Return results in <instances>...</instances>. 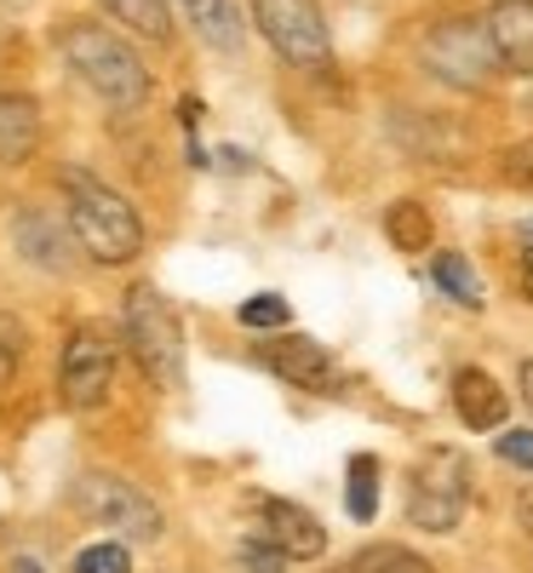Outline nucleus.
I'll list each match as a JSON object with an SVG mask.
<instances>
[{"label":"nucleus","mask_w":533,"mask_h":573,"mask_svg":"<svg viewBox=\"0 0 533 573\" xmlns=\"http://www.w3.org/2000/svg\"><path fill=\"white\" fill-rule=\"evenodd\" d=\"M18 356H23V339H18V321H12V316H0V390L12 385V374H18Z\"/></svg>","instance_id":"nucleus-23"},{"label":"nucleus","mask_w":533,"mask_h":573,"mask_svg":"<svg viewBox=\"0 0 533 573\" xmlns=\"http://www.w3.org/2000/svg\"><path fill=\"white\" fill-rule=\"evenodd\" d=\"M345 504H350L356 522H373L379 516V459L373 453H356L350 459V493H345Z\"/></svg>","instance_id":"nucleus-19"},{"label":"nucleus","mask_w":533,"mask_h":573,"mask_svg":"<svg viewBox=\"0 0 533 573\" xmlns=\"http://www.w3.org/2000/svg\"><path fill=\"white\" fill-rule=\"evenodd\" d=\"M287 556L270 545V539H247V573H281Z\"/></svg>","instance_id":"nucleus-26"},{"label":"nucleus","mask_w":533,"mask_h":573,"mask_svg":"<svg viewBox=\"0 0 533 573\" xmlns=\"http://www.w3.org/2000/svg\"><path fill=\"white\" fill-rule=\"evenodd\" d=\"M464 504H471V470L453 448H430L413 464V482H408V522L424 533H453Z\"/></svg>","instance_id":"nucleus-4"},{"label":"nucleus","mask_w":533,"mask_h":573,"mask_svg":"<svg viewBox=\"0 0 533 573\" xmlns=\"http://www.w3.org/2000/svg\"><path fill=\"white\" fill-rule=\"evenodd\" d=\"M522 242H527V247H533V224H527V229H522Z\"/></svg>","instance_id":"nucleus-31"},{"label":"nucleus","mask_w":533,"mask_h":573,"mask_svg":"<svg viewBox=\"0 0 533 573\" xmlns=\"http://www.w3.org/2000/svg\"><path fill=\"white\" fill-rule=\"evenodd\" d=\"M41 144V104L23 92H0V161L18 166Z\"/></svg>","instance_id":"nucleus-13"},{"label":"nucleus","mask_w":533,"mask_h":573,"mask_svg":"<svg viewBox=\"0 0 533 573\" xmlns=\"http://www.w3.org/2000/svg\"><path fill=\"white\" fill-rule=\"evenodd\" d=\"M332 573H437L424 556L402 551V545H368V551H356L350 562H339Z\"/></svg>","instance_id":"nucleus-17"},{"label":"nucleus","mask_w":533,"mask_h":573,"mask_svg":"<svg viewBox=\"0 0 533 573\" xmlns=\"http://www.w3.org/2000/svg\"><path fill=\"white\" fill-rule=\"evenodd\" d=\"M453 408L471 430H499L505 413H511V401H505V390H499L493 374H482V367H459L453 374Z\"/></svg>","instance_id":"nucleus-11"},{"label":"nucleus","mask_w":533,"mask_h":573,"mask_svg":"<svg viewBox=\"0 0 533 573\" xmlns=\"http://www.w3.org/2000/svg\"><path fill=\"white\" fill-rule=\"evenodd\" d=\"M430 276H437V287L448 298H459L464 310H482V282H476V269L464 264L459 253H437V264H430Z\"/></svg>","instance_id":"nucleus-18"},{"label":"nucleus","mask_w":533,"mask_h":573,"mask_svg":"<svg viewBox=\"0 0 533 573\" xmlns=\"http://www.w3.org/2000/svg\"><path fill=\"white\" fill-rule=\"evenodd\" d=\"M63 58H70V70L104 98L110 110H139L150 98L144 58L132 52L115 29H104V23H75L70 35H63Z\"/></svg>","instance_id":"nucleus-2"},{"label":"nucleus","mask_w":533,"mask_h":573,"mask_svg":"<svg viewBox=\"0 0 533 573\" xmlns=\"http://www.w3.org/2000/svg\"><path fill=\"white\" fill-rule=\"evenodd\" d=\"M258 522H264V539H270L287 562H316L327 551L321 516H310L305 504H293V499H264L258 504Z\"/></svg>","instance_id":"nucleus-9"},{"label":"nucleus","mask_w":533,"mask_h":573,"mask_svg":"<svg viewBox=\"0 0 533 573\" xmlns=\"http://www.w3.org/2000/svg\"><path fill=\"white\" fill-rule=\"evenodd\" d=\"M522 293H527V305H533V247L522 253Z\"/></svg>","instance_id":"nucleus-27"},{"label":"nucleus","mask_w":533,"mask_h":573,"mask_svg":"<svg viewBox=\"0 0 533 573\" xmlns=\"http://www.w3.org/2000/svg\"><path fill=\"white\" fill-rule=\"evenodd\" d=\"M264 361H270V374H281L298 390H327L332 385V356L316 339H270L264 345Z\"/></svg>","instance_id":"nucleus-12"},{"label":"nucleus","mask_w":533,"mask_h":573,"mask_svg":"<svg viewBox=\"0 0 533 573\" xmlns=\"http://www.w3.org/2000/svg\"><path fill=\"white\" fill-rule=\"evenodd\" d=\"M482 29H488V41H493L505 70L533 75V0H499L482 18Z\"/></svg>","instance_id":"nucleus-10"},{"label":"nucleus","mask_w":533,"mask_h":573,"mask_svg":"<svg viewBox=\"0 0 533 573\" xmlns=\"http://www.w3.org/2000/svg\"><path fill=\"white\" fill-rule=\"evenodd\" d=\"M522 401H527V413H533V361H522Z\"/></svg>","instance_id":"nucleus-28"},{"label":"nucleus","mask_w":533,"mask_h":573,"mask_svg":"<svg viewBox=\"0 0 533 573\" xmlns=\"http://www.w3.org/2000/svg\"><path fill=\"white\" fill-rule=\"evenodd\" d=\"M75 499L92 522H104L126 539H161V511L150 504L144 488H132L126 477H110V470H86L75 482Z\"/></svg>","instance_id":"nucleus-6"},{"label":"nucleus","mask_w":533,"mask_h":573,"mask_svg":"<svg viewBox=\"0 0 533 573\" xmlns=\"http://www.w3.org/2000/svg\"><path fill=\"white\" fill-rule=\"evenodd\" d=\"M424 70L448 86H488L499 70V52L482 23H442L424 35Z\"/></svg>","instance_id":"nucleus-7"},{"label":"nucleus","mask_w":533,"mask_h":573,"mask_svg":"<svg viewBox=\"0 0 533 573\" xmlns=\"http://www.w3.org/2000/svg\"><path fill=\"white\" fill-rule=\"evenodd\" d=\"M63 195H70V235L98 264H132L144 253V218L126 195L86 173H63Z\"/></svg>","instance_id":"nucleus-1"},{"label":"nucleus","mask_w":533,"mask_h":573,"mask_svg":"<svg viewBox=\"0 0 533 573\" xmlns=\"http://www.w3.org/2000/svg\"><path fill=\"white\" fill-rule=\"evenodd\" d=\"M178 12L213 52H242V12L229 0H178Z\"/></svg>","instance_id":"nucleus-14"},{"label":"nucleus","mask_w":533,"mask_h":573,"mask_svg":"<svg viewBox=\"0 0 533 573\" xmlns=\"http://www.w3.org/2000/svg\"><path fill=\"white\" fill-rule=\"evenodd\" d=\"M253 18L258 35H270V47L298 70H321L332 58V35L316 0H253Z\"/></svg>","instance_id":"nucleus-5"},{"label":"nucleus","mask_w":533,"mask_h":573,"mask_svg":"<svg viewBox=\"0 0 533 573\" xmlns=\"http://www.w3.org/2000/svg\"><path fill=\"white\" fill-rule=\"evenodd\" d=\"M18 253H23L29 264H47V269H70V264H75L63 224H52V218H41V213H23V218H18Z\"/></svg>","instance_id":"nucleus-15"},{"label":"nucleus","mask_w":533,"mask_h":573,"mask_svg":"<svg viewBox=\"0 0 533 573\" xmlns=\"http://www.w3.org/2000/svg\"><path fill=\"white\" fill-rule=\"evenodd\" d=\"M75 573H132V556H126V545H86L81 556H75Z\"/></svg>","instance_id":"nucleus-22"},{"label":"nucleus","mask_w":533,"mask_h":573,"mask_svg":"<svg viewBox=\"0 0 533 573\" xmlns=\"http://www.w3.org/2000/svg\"><path fill=\"white\" fill-rule=\"evenodd\" d=\"M12 573H47V567H41L35 556H18V562H12Z\"/></svg>","instance_id":"nucleus-29"},{"label":"nucleus","mask_w":533,"mask_h":573,"mask_svg":"<svg viewBox=\"0 0 533 573\" xmlns=\"http://www.w3.org/2000/svg\"><path fill=\"white\" fill-rule=\"evenodd\" d=\"M293 321V305L281 293H253L242 305V327H287Z\"/></svg>","instance_id":"nucleus-21"},{"label":"nucleus","mask_w":533,"mask_h":573,"mask_svg":"<svg viewBox=\"0 0 533 573\" xmlns=\"http://www.w3.org/2000/svg\"><path fill=\"white\" fill-rule=\"evenodd\" d=\"M385 229H390V242L402 253H424L430 247V213L419 207V201H396V207L385 213Z\"/></svg>","instance_id":"nucleus-20"},{"label":"nucleus","mask_w":533,"mask_h":573,"mask_svg":"<svg viewBox=\"0 0 533 573\" xmlns=\"http://www.w3.org/2000/svg\"><path fill=\"white\" fill-rule=\"evenodd\" d=\"M121 327H126V345H132L144 374L161 390H178L184 385V327H178L173 305H166L155 287H132L126 305H121Z\"/></svg>","instance_id":"nucleus-3"},{"label":"nucleus","mask_w":533,"mask_h":573,"mask_svg":"<svg viewBox=\"0 0 533 573\" xmlns=\"http://www.w3.org/2000/svg\"><path fill=\"white\" fill-rule=\"evenodd\" d=\"M115 379V345L104 327H75L70 345H63V367H58V385L70 408H98L110 396Z\"/></svg>","instance_id":"nucleus-8"},{"label":"nucleus","mask_w":533,"mask_h":573,"mask_svg":"<svg viewBox=\"0 0 533 573\" xmlns=\"http://www.w3.org/2000/svg\"><path fill=\"white\" fill-rule=\"evenodd\" d=\"M110 18H121L132 35L144 41H166V29H173V18H166V0H98Z\"/></svg>","instance_id":"nucleus-16"},{"label":"nucleus","mask_w":533,"mask_h":573,"mask_svg":"<svg viewBox=\"0 0 533 573\" xmlns=\"http://www.w3.org/2000/svg\"><path fill=\"white\" fill-rule=\"evenodd\" d=\"M499 166H505V178H511V184H522V190H533V139H522V144H511L505 155H499Z\"/></svg>","instance_id":"nucleus-24"},{"label":"nucleus","mask_w":533,"mask_h":573,"mask_svg":"<svg viewBox=\"0 0 533 573\" xmlns=\"http://www.w3.org/2000/svg\"><path fill=\"white\" fill-rule=\"evenodd\" d=\"M522 528L533 533V493H522Z\"/></svg>","instance_id":"nucleus-30"},{"label":"nucleus","mask_w":533,"mask_h":573,"mask_svg":"<svg viewBox=\"0 0 533 573\" xmlns=\"http://www.w3.org/2000/svg\"><path fill=\"white\" fill-rule=\"evenodd\" d=\"M499 459L533 470V430H499Z\"/></svg>","instance_id":"nucleus-25"}]
</instances>
